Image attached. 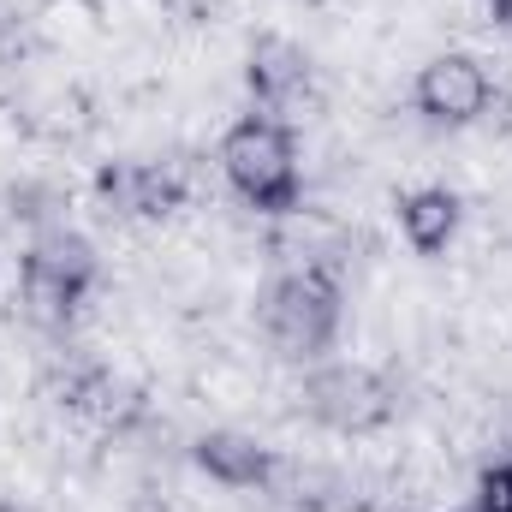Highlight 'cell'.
Masks as SVG:
<instances>
[{
    "label": "cell",
    "instance_id": "1",
    "mask_svg": "<svg viewBox=\"0 0 512 512\" xmlns=\"http://www.w3.org/2000/svg\"><path fill=\"white\" fill-rule=\"evenodd\" d=\"M221 173L239 191V203L256 209V215H292L298 197H304L292 131H286V120H268V114H245L239 126H227Z\"/></svg>",
    "mask_w": 512,
    "mask_h": 512
},
{
    "label": "cell",
    "instance_id": "2",
    "mask_svg": "<svg viewBox=\"0 0 512 512\" xmlns=\"http://www.w3.org/2000/svg\"><path fill=\"white\" fill-rule=\"evenodd\" d=\"M262 334L274 340L280 358H322L340 334V280L328 268H292L268 286L262 298Z\"/></svg>",
    "mask_w": 512,
    "mask_h": 512
},
{
    "label": "cell",
    "instance_id": "3",
    "mask_svg": "<svg viewBox=\"0 0 512 512\" xmlns=\"http://www.w3.org/2000/svg\"><path fill=\"white\" fill-rule=\"evenodd\" d=\"M18 274H24V304H30V316H36L42 328H66V322L78 316V304L90 298L102 262H96V245H90L84 233L54 227V233H42V239L24 251V268H18Z\"/></svg>",
    "mask_w": 512,
    "mask_h": 512
},
{
    "label": "cell",
    "instance_id": "4",
    "mask_svg": "<svg viewBox=\"0 0 512 512\" xmlns=\"http://www.w3.org/2000/svg\"><path fill=\"white\" fill-rule=\"evenodd\" d=\"M411 102H417V114L429 126H477L501 102V90H495V78H489V66L477 54H459L453 48V54H435L417 72Z\"/></svg>",
    "mask_w": 512,
    "mask_h": 512
},
{
    "label": "cell",
    "instance_id": "5",
    "mask_svg": "<svg viewBox=\"0 0 512 512\" xmlns=\"http://www.w3.org/2000/svg\"><path fill=\"white\" fill-rule=\"evenodd\" d=\"M310 411L322 423H334V429H376L387 411H393V399H387V387L370 370L334 364V370L310 376Z\"/></svg>",
    "mask_w": 512,
    "mask_h": 512
},
{
    "label": "cell",
    "instance_id": "6",
    "mask_svg": "<svg viewBox=\"0 0 512 512\" xmlns=\"http://www.w3.org/2000/svg\"><path fill=\"white\" fill-rule=\"evenodd\" d=\"M102 203H114V215H137V221H161L185 203V179L173 167H149V161H114L96 179Z\"/></svg>",
    "mask_w": 512,
    "mask_h": 512
},
{
    "label": "cell",
    "instance_id": "7",
    "mask_svg": "<svg viewBox=\"0 0 512 512\" xmlns=\"http://www.w3.org/2000/svg\"><path fill=\"white\" fill-rule=\"evenodd\" d=\"M245 84H251L256 108H262L268 120H274V114H292L298 96L310 90V60H304L298 42H286V36H262V42L251 48Z\"/></svg>",
    "mask_w": 512,
    "mask_h": 512
},
{
    "label": "cell",
    "instance_id": "8",
    "mask_svg": "<svg viewBox=\"0 0 512 512\" xmlns=\"http://www.w3.org/2000/svg\"><path fill=\"white\" fill-rule=\"evenodd\" d=\"M191 465L209 483H221V489H262L274 477V453L256 435H245V429H209V435H197Z\"/></svg>",
    "mask_w": 512,
    "mask_h": 512
},
{
    "label": "cell",
    "instance_id": "9",
    "mask_svg": "<svg viewBox=\"0 0 512 512\" xmlns=\"http://www.w3.org/2000/svg\"><path fill=\"white\" fill-rule=\"evenodd\" d=\"M459 221H465V203L447 185H417L399 197V233L417 256H441L459 239Z\"/></svg>",
    "mask_w": 512,
    "mask_h": 512
},
{
    "label": "cell",
    "instance_id": "10",
    "mask_svg": "<svg viewBox=\"0 0 512 512\" xmlns=\"http://www.w3.org/2000/svg\"><path fill=\"white\" fill-rule=\"evenodd\" d=\"M483 512H512V465L483 477Z\"/></svg>",
    "mask_w": 512,
    "mask_h": 512
},
{
    "label": "cell",
    "instance_id": "11",
    "mask_svg": "<svg viewBox=\"0 0 512 512\" xmlns=\"http://www.w3.org/2000/svg\"><path fill=\"white\" fill-rule=\"evenodd\" d=\"M489 12H495V24H512V0H489Z\"/></svg>",
    "mask_w": 512,
    "mask_h": 512
},
{
    "label": "cell",
    "instance_id": "12",
    "mask_svg": "<svg viewBox=\"0 0 512 512\" xmlns=\"http://www.w3.org/2000/svg\"><path fill=\"white\" fill-rule=\"evenodd\" d=\"M0 512H30V507H18V501H0Z\"/></svg>",
    "mask_w": 512,
    "mask_h": 512
}]
</instances>
